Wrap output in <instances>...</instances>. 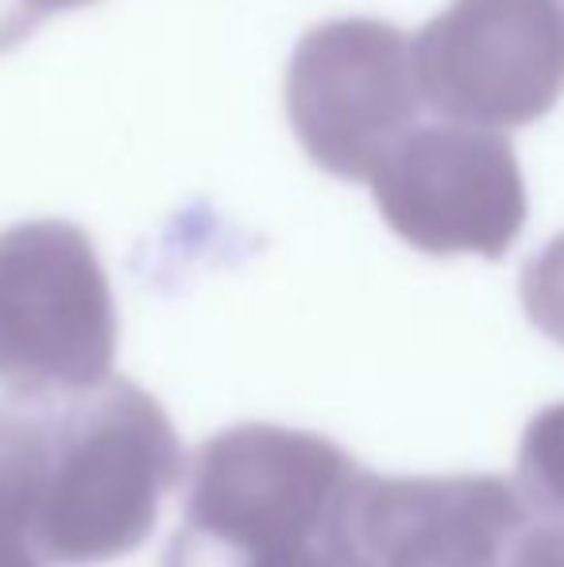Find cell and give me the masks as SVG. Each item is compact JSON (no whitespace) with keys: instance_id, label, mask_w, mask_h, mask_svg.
<instances>
[{"instance_id":"8","label":"cell","mask_w":564,"mask_h":567,"mask_svg":"<svg viewBox=\"0 0 564 567\" xmlns=\"http://www.w3.org/2000/svg\"><path fill=\"white\" fill-rule=\"evenodd\" d=\"M43 398H20L0 410V567H51L39 545L54 413Z\"/></svg>"},{"instance_id":"10","label":"cell","mask_w":564,"mask_h":567,"mask_svg":"<svg viewBox=\"0 0 564 567\" xmlns=\"http://www.w3.org/2000/svg\"><path fill=\"white\" fill-rule=\"evenodd\" d=\"M522 306L545 337L564 343V231L522 270Z\"/></svg>"},{"instance_id":"5","label":"cell","mask_w":564,"mask_h":567,"mask_svg":"<svg viewBox=\"0 0 564 567\" xmlns=\"http://www.w3.org/2000/svg\"><path fill=\"white\" fill-rule=\"evenodd\" d=\"M414 74L449 120L534 124L564 93V0H452L418 31Z\"/></svg>"},{"instance_id":"12","label":"cell","mask_w":564,"mask_h":567,"mask_svg":"<svg viewBox=\"0 0 564 567\" xmlns=\"http://www.w3.org/2000/svg\"><path fill=\"white\" fill-rule=\"evenodd\" d=\"M511 567H564V517H553L542 529L526 533Z\"/></svg>"},{"instance_id":"4","label":"cell","mask_w":564,"mask_h":567,"mask_svg":"<svg viewBox=\"0 0 564 567\" xmlns=\"http://www.w3.org/2000/svg\"><path fill=\"white\" fill-rule=\"evenodd\" d=\"M414 43L383 20H329L306 31L286 70V116L325 174L368 182L422 109Z\"/></svg>"},{"instance_id":"2","label":"cell","mask_w":564,"mask_h":567,"mask_svg":"<svg viewBox=\"0 0 564 567\" xmlns=\"http://www.w3.org/2000/svg\"><path fill=\"white\" fill-rule=\"evenodd\" d=\"M182 478L166 413L129 379H105L54 413L39 545L51 564H105L143 545Z\"/></svg>"},{"instance_id":"3","label":"cell","mask_w":564,"mask_h":567,"mask_svg":"<svg viewBox=\"0 0 564 567\" xmlns=\"http://www.w3.org/2000/svg\"><path fill=\"white\" fill-rule=\"evenodd\" d=\"M113 355L116 309L93 239L66 220L0 231V386L82 394L109 379Z\"/></svg>"},{"instance_id":"11","label":"cell","mask_w":564,"mask_h":567,"mask_svg":"<svg viewBox=\"0 0 564 567\" xmlns=\"http://www.w3.org/2000/svg\"><path fill=\"white\" fill-rule=\"evenodd\" d=\"M85 4H98V0H0V54L20 47L43 20Z\"/></svg>"},{"instance_id":"1","label":"cell","mask_w":564,"mask_h":567,"mask_svg":"<svg viewBox=\"0 0 564 567\" xmlns=\"http://www.w3.org/2000/svg\"><path fill=\"white\" fill-rule=\"evenodd\" d=\"M356 478V460L325 436L228 429L197 455L163 567H360Z\"/></svg>"},{"instance_id":"7","label":"cell","mask_w":564,"mask_h":567,"mask_svg":"<svg viewBox=\"0 0 564 567\" xmlns=\"http://www.w3.org/2000/svg\"><path fill=\"white\" fill-rule=\"evenodd\" d=\"M363 567H499L522 529V498L491 475L379 478L352 491Z\"/></svg>"},{"instance_id":"9","label":"cell","mask_w":564,"mask_h":567,"mask_svg":"<svg viewBox=\"0 0 564 567\" xmlns=\"http://www.w3.org/2000/svg\"><path fill=\"white\" fill-rule=\"evenodd\" d=\"M519 478L526 498L542 514L564 517V402L537 413L519 455Z\"/></svg>"},{"instance_id":"6","label":"cell","mask_w":564,"mask_h":567,"mask_svg":"<svg viewBox=\"0 0 564 567\" xmlns=\"http://www.w3.org/2000/svg\"><path fill=\"white\" fill-rule=\"evenodd\" d=\"M368 186L387 228L441 259H499L526 225V182L514 147L495 127L414 124Z\"/></svg>"}]
</instances>
